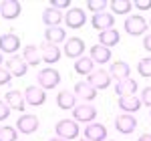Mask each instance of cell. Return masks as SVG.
Here are the masks:
<instances>
[{
	"mask_svg": "<svg viewBox=\"0 0 151 141\" xmlns=\"http://www.w3.org/2000/svg\"><path fill=\"white\" fill-rule=\"evenodd\" d=\"M91 24H93L99 32H103V30H111V28L115 26V16L109 14V12H99V14H93Z\"/></svg>",
	"mask_w": 151,
	"mask_h": 141,
	"instance_id": "7c38bea8",
	"label": "cell"
},
{
	"mask_svg": "<svg viewBox=\"0 0 151 141\" xmlns=\"http://www.w3.org/2000/svg\"><path fill=\"white\" fill-rule=\"evenodd\" d=\"M95 70V63L91 57H81V59L75 60V73H79V75H91Z\"/></svg>",
	"mask_w": 151,
	"mask_h": 141,
	"instance_id": "83f0119b",
	"label": "cell"
},
{
	"mask_svg": "<svg viewBox=\"0 0 151 141\" xmlns=\"http://www.w3.org/2000/svg\"><path fill=\"white\" fill-rule=\"evenodd\" d=\"M10 79H12V75L8 73V69L0 67V85H10Z\"/></svg>",
	"mask_w": 151,
	"mask_h": 141,
	"instance_id": "d590c367",
	"label": "cell"
},
{
	"mask_svg": "<svg viewBox=\"0 0 151 141\" xmlns=\"http://www.w3.org/2000/svg\"><path fill=\"white\" fill-rule=\"evenodd\" d=\"M18 48H20V38H18V35L6 32V35L0 36V50H2V55H4V53L14 55Z\"/></svg>",
	"mask_w": 151,
	"mask_h": 141,
	"instance_id": "5bb4252c",
	"label": "cell"
},
{
	"mask_svg": "<svg viewBox=\"0 0 151 141\" xmlns=\"http://www.w3.org/2000/svg\"><path fill=\"white\" fill-rule=\"evenodd\" d=\"M2 59H4V55H2V53H0V65H2Z\"/></svg>",
	"mask_w": 151,
	"mask_h": 141,
	"instance_id": "60d3db41",
	"label": "cell"
},
{
	"mask_svg": "<svg viewBox=\"0 0 151 141\" xmlns=\"http://www.w3.org/2000/svg\"><path fill=\"white\" fill-rule=\"evenodd\" d=\"M137 81L135 79H125V81H119L115 83V93L119 95V97H133V95L137 93Z\"/></svg>",
	"mask_w": 151,
	"mask_h": 141,
	"instance_id": "d6986e66",
	"label": "cell"
},
{
	"mask_svg": "<svg viewBox=\"0 0 151 141\" xmlns=\"http://www.w3.org/2000/svg\"><path fill=\"white\" fill-rule=\"evenodd\" d=\"M111 10L113 14H129L133 8V2L131 0H111Z\"/></svg>",
	"mask_w": 151,
	"mask_h": 141,
	"instance_id": "f1b7e54d",
	"label": "cell"
},
{
	"mask_svg": "<svg viewBox=\"0 0 151 141\" xmlns=\"http://www.w3.org/2000/svg\"><path fill=\"white\" fill-rule=\"evenodd\" d=\"M149 117H151V113H149Z\"/></svg>",
	"mask_w": 151,
	"mask_h": 141,
	"instance_id": "7bdbcfd3",
	"label": "cell"
},
{
	"mask_svg": "<svg viewBox=\"0 0 151 141\" xmlns=\"http://www.w3.org/2000/svg\"><path fill=\"white\" fill-rule=\"evenodd\" d=\"M119 40H121V35H119V30H115V28L99 32V45H103V47H107V48L119 45Z\"/></svg>",
	"mask_w": 151,
	"mask_h": 141,
	"instance_id": "4316f807",
	"label": "cell"
},
{
	"mask_svg": "<svg viewBox=\"0 0 151 141\" xmlns=\"http://www.w3.org/2000/svg\"><path fill=\"white\" fill-rule=\"evenodd\" d=\"M24 101H26L28 105H32V107L45 105V101H47V91L40 89L38 85H30V87H26V91H24Z\"/></svg>",
	"mask_w": 151,
	"mask_h": 141,
	"instance_id": "ba28073f",
	"label": "cell"
},
{
	"mask_svg": "<svg viewBox=\"0 0 151 141\" xmlns=\"http://www.w3.org/2000/svg\"><path fill=\"white\" fill-rule=\"evenodd\" d=\"M107 127L101 123H89L87 129H85V139L89 141H105L107 139Z\"/></svg>",
	"mask_w": 151,
	"mask_h": 141,
	"instance_id": "ac0fdd59",
	"label": "cell"
},
{
	"mask_svg": "<svg viewBox=\"0 0 151 141\" xmlns=\"http://www.w3.org/2000/svg\"><path fill=\"white\" fill-rule=\"evenodd\" d=\"M20 12H22V4H20L18 0H4V2H0V14H2V18H6V20L18 18Z\"/></svg>",
	"mask_w": 151,
	"mask_h": 141,
	"instance_id": "30bf717a",
	"label": "cell"
},
{
	"mask_svg": "<svg viewBox=\"0 0 151 141\" xmlns=\"http://www.w3.org/2000/svg\"><path fill=\"white\" fill-rule=\"evenodd\" d=\"M40 57H42V60L47 63V65H55V63H58V59H60V48L57 47V45H50V42H42L40 45Z\"/></svg>",
	"mask_w": 151,
	"mask_h": 141,
	"instance_id": "9a60e30c",
	"label": "cell"
},
{
	"mask_svg": "<svg viewBox=\"0 0 151 141\" xmlns=\"http://www.w3.org/2000/svg\"><path fill=\"white\" fill-rule=\"evenodd\" d=\"M79 133H81V129H79V123L73 119H60L57 125H55V135L57 137H63V139H77L79 137Z\"/></svg>",
	"mask_w": 151,
	"mask_h": 141,
	"instance_id": "6da1fadb",
	"label": "cell"
},
{
	"mask_svg": "<svg viewBox=\"0 0 151 141\" xmlns=\"http://www.w3.org/2000/svg\"><path fill=\"white\" fill-rule=\"evenodd\" d=\"M85 22H87V14L79 6H70L67 10V14H65V24L69 26L70 30H77V28L85 26Z\"/></svg>",
	"mask_w": 151,
	"mask_h": 141,
	"instance_id": "5b68a950",
	"label": "cell"
},
{
	"mask_svg": "<svg viewBox=\"0 0 151 141\" xmlns=\"http://www.w3.org/2000/svg\"><path fill=\"white\" fill-rule=\"evenodd\" d=\"M89 57L93 59V63H99V65H105L111 60V48L103 47V45H95L89 50Z\"/></svg>",
	"mask_w": 151,
	"mask_h": 141,
	"instance_id": "cb8c5ba5",
	"label": "cell"
},
{
	"mask_svg": "<svg viewBox=\"0 0 151 141\" xmlns=\"http://www.w3.org/2000/svg\"><path fill=\"white\" fill-rule=\"evenodd\" d=\"M135 6L139 10H149L151 8V0H135Z\"/></svg>",
	"mask_w": 151,
	"mask_h": 141,
	"instance_id": "8d00e7d4",
	"label": "cell"
},
{
	"mask_svg": "<svg viewBox=\"0 0 151 141\" xmlns=\"http://www.w3.org/2000/svg\"><path fill=\"white\" fill-rule=\"evenodd\" d=\"M79 141H89V139H85V137H83V139H79Z\"/></svg>",
	"mask_w": 151,
	"mask_h": 141,
	"instance_id": "b9f144b4",
	"label": "cell"
},
{
	"mask_svg": "<svg viewBox=\"0 0 151 141\" xmlns=\"http://www.w3.org/2000/svg\"><path fill=\"white\" fill-rule=\"evenodd\" d=\"M137 141H151V133H145V135H141Z\"/></svg>",
	"mask_w": 151,
	"mask_h": 141,
	"instance_id": "f35d334b",
	"label": "cell"
},
{
	"mask_svg": "<svg viewBox=\"0 0 151 141\" xmlns=\"http://www.w3.org/2000/svg\"><path fill=\"white\" fill-rule=\"evenodd\" d=\"M0 141H18V129L10 125L0 127Z\"/></svg>",
	"mask_w": 151,
	"mask_h": 141,
	"instance_id": "f546056e",
	"label": "cell"
},
{
	"mask_svg": "<svg viewBox=\"0 0 151 141\" xmlns=\"http://www.w3.org/2000/svg\"><path fill=\"white\" fill-rule=\"evenodd\" d=\"M48 141H67V139H63V137H57V135H55L52 139H48Z\"/></svg>",
	"mask_w": 151,
	"mask_h": 141,
	"instance_id": "ab89813d",
	"label": "cell"
},
{
	"mask_svg": "<svg viewBox=\"0 0 151 141\" xmlns=\"http://www.w3.org/2000/svg\"><path fill=\"white\" fill-rule=\"evenodd\" d=\"M65 55L69 57V59H81V57H85V42H83V38H79V36H70V38H67V42H65Z\"/></svg>",
	"mask_w": 151,
	"mask_h": 141,
	"instance_id": "8992f818",
	"label": "cell"
},
{
	"mask_svg": "<svg viewBox=\"0 0 151 141\" xmlns=\"http://www.w3.org/2000/svg\"><path fill=\"white\" fill-rule=\"evenodd\" d=\"M73 93L77 95V99H83L85 103H91L95 97H97V89H95L93 85H89L87 81H81L75 85V91Z\"/></svg>",
	"mask_w": 151,
	"mask_h": 141,
	"instance_id": "2e32d148",
	"label": "cell"
},
{
	"mask_svg": "<svg viewBox=\"0 0 151 141\" xmlns=\"http://www.w3.org/2000/svg\"><path fill=\"white\" fill-rule=\"evenodd\" d=\"M73 117H75L77 123L89 125V123H95V119H97V109L91 103H81V105H77L73 109Z\"/></svg>",
	"mask_w": 151,
	"mask_h": 141,
	"instance_id": "277c9868",
	"label": "cell"
},
{
	"mask_svg": "<svg viewBox=\"0 0 151 141\" xmlns=\"http://www.w3.org/2000/svg\"><path fill=\"white\" fill-rule=\"evenodd\" d=\"M38 117L36 115H20L18 117V121H16V129L20 131V133H24V135H30V133H35L36 129H38Z\"/></svg>",
	"mask_w": 151,
	"mask_h": 141,
	"instance_id": "8fae6325",
	"label": "cell"
},
{
	"mask_svg": "<svg viewBox=\"0 0 151 141\" xmlns=\"http://www.w3.org/2000/svg\"><path fill=\"white\" fill-rule=\"evenodd\" d=\"M65 20V14L60 10H57V8H45L42 10V22L47 24V28H50V26H60V22Z\"/></svg>",
	"mask_w": 151,
	"mask_h": 141,
	"instance_id": "603a6c76",
	"label": "cell"
},
{
	"mask_svg": "<svg viewBox=\"0 0 151 141\" xmlns=\"http://www.w3.org/2000/svg\"><path fill=\"white\" fill-rule=\"evenodd\" d=\"M141 99H137L135 95L133 97H119V109L123 113H137L141 109Z\"/></svg>",
	"mask_w": 151,
	"mask_h": 141,
	"instance_id": "d4e9b609",
	"label": "cell"
},
{
	"mask_svg": "<svg viewBox=\"0 0 151 141\" xmlns=\"http://www.w3.org/2000/svg\"><path fill=\"white\" fill-rule=\"evenodd\" d=\"M45 42H50V45H60V42H67V32L63 26H50L45 30Z\"/></svg>",
	"mask_w": 151,
	"mask_h": 141,
	"instance_id": "ffe728a7",
	"label": "cell"
},
{
	"mask_svg": "<svg viewBox=\"0 0 151 141\" xmlns=\"http://www.w3.org/2000/svg\"><path fill=\"white\" fill-rule=\"evenodd\" d=\"M107 4H109V2H105V0H89V2H87V8L93 12V14H99V12H105Z\"/></svg>",
	"mask_w": 151,
	"mask_h": 141,
	"instance_id": "1f68e13d",
	"label": "cell"
},
{
	"mask_svg": "<svg viewBox=\"0 0 151 141\" xmlns=\"http://www.w3.org/2000/svg\"><path fill=\"white\" fill-rule=\"evenodd\" d=\"M137 73H139L141 77H151V57L141 59L137 63Z\"/></svg>",
	"mask_w": 151,
	"mask_h": 141,
	"instance_id": "4dcf8cb0",
	"label": "cell"
},
{
	"mask_svg": "<svg viewBox=\"0 0 151 141\" xmlns=\"http://www.w3.org/2000/svg\"><path fill=\"white\" fill-rule=\"evenodd\" d=\"M4 99H6V105L10 107V109H14V111H20L22 113L24 107H26V101H24V95L20 93V91H8V93L4 95Z\"/></svg>",
	"mask_w": 151,
	"mask_h": 141,
	"instance_id": "7402d4cb",
	"label": "cell"
},
{
	"mask_svg": "<svg viewBox=\"0 0 151 141\" xmlns=\"http://www.w3.org/2000/svg\"><path fill=\"white\" fill-rule=\"evenodd\" d=\"M111 81H113V79H111L109 70H103V69L93 70V73L87 77V83H89V85H93L97 91H99V89H101V91H103V89H107V87L111 85Z\"/></svg>",
	"mask_w": 151,
	"mask_h": 141,
	"instance_id": "9c48e42d",
	"label": "cell"
},
{
	"mask_svg": "<svg viewBox=\"0 0 151 141\" xmlns=\"http://www.w3.org/2000/svg\"><path fill=\"white\" fill-rule=\"evenodd\" d=\"M143 48L151 53V35H145V36H143Z\"/></svg>",
	"mask_w": 151,
	"mask_h": 141,
	"instance_id": "74e56055",
	"label": "cell"
},
{
	"mask_svg": "<svg viewBox=\"0 0 151 141\" xmlns=\"http://www.w3.org/2000/svg\"><path fill=\"white\" fill-rule=\"evenodd\" d=\"M147 20L141 16V14H131L129 18H125V22H123V28H125V32L131 36H141L145 35V30H147Z\"/></svg>",
	"mask_w": 151,
	"mask_h": 141,
	"instance_id": "7a4b0ae2",
	"label": "cell"
},
{
	"mask_svg": "<svg viewBox=\"0 0 151 141\" xmlns=\"http://www.w3.org/2000/svg\"><path fill=\"white\" fill-rule=\"evenodd\" d=\"M6 69H8V73L12 77H24L26 70H28V65H26V60L22 57H10L6 60Z\"/></svg>",
	"mask_w": 151,
	"mask_h": 141,
	"instance_id": "e0dca14e",
	"label": "cell"
},
{
	"mask_svg": "<svg viewBox=\"0 0 151 141\" xmlns=\"http://www.w3.org/2000/svg\"><path fill=\"white\" fill-rule=\"evenodd\" d=\"M57 105L60 107V109H65V111H70V109H75L77 107V95L70 93V91H60V93L57 95Z\"/></svg>",
	"mask_w": 151,
	"mask_h": 141,
	"instance_id": "484cf974",
	"label": "cell"
},
{
	"mask_svg": "<svg viewBox=\"0 0 151 141\" xmlns=\"http://www.w3.org/2000/svg\"><path fill=\"white\" fill-rule=\"evenodd\" d=\"M50 8H57V10H69V8H70V0H50Z\"/></svg>",
	"mask_w": 151,
	"mask_h": 141,
	"instance_id": "d6a6232c",
	"label": "cell"
},
{
	"mask_svg": "<svg viewBox=\"0 0 151 141\" xmlns=\"http://www.w3.org/2000/svg\"><path fill=\"white\" fill-rule=\"evenodd\" d=\"M115 129L123 135H129L137 129V119L133 117L131 113H121L115 117Z\"/></svg>",
	"mask_w": 151,
	"mask_h": 141,
	"instance_id": "52a82bcc",
	"label": "cell"
},
{
	"mask_svg": "<svg viewBox=\"0 0 151 141\" xmlns=\"http://www.w3.org/2000/svg\"><path fill=\"white\" fill-rule=\"evenodd\" d=\"M36 81H38V87L45 89V91L55 89V87H58V83H60V73L55 70V69H50V67H47V69L38 70Z\"/></svg>",
	"mask_w": 151,
	"mask_h": 141,
	"instance_id": "3957f363",
	"label": "cell"
},
{
	"mask_svg": "<svg viewBox=\"0 0 151 141\" xmlns=\"http://www.w3.org/2000/svg\"><path fill=\"white\" fill-rule=\"evenodd\" d=\"M109 75H111V79H115L117 83L125 81V79H129V75H131V67H129L125 60H115V63H111V67H109Z\"/></svg>",
	"mask_w": 151,
	"mask_h": 141,
	"instance_id": "4fadbf2b",
	"label": "cell"
},
{
	"mask_svg": "<svg viewBox=\"0 0 151 141\" xmlns=\"http://www.w3.org/2000/svg\"><path fill=\"white\" fill-rule=\"evenodd\" d=\"M141 103L151 109V87H147V89L141 91Z\"/></svg>",
	"mask_w": 151,
	"mask_h": 141,
	"instance_id": "e575fe53",
	"label": "cell"
},
{
	"mask_svg": "<svg viewBox=\"0 0 151 141\" xmlns=\"http://www.w3.org/2000/svg\"><path fill=\"white\" fill-rule=\"evenodd\" d=\"M10 107L6 105V101H0V121H6V119L10 117Z\"/></svg>",
	"mask_w": 151,
	"mask_h": 141,
	"instance_id": "836d02e7",
	"label": "cell"
},
{
	"mask_svg": "<svg viewBox=\"0 0 151 141\" xmlns=\"http://www.w3.org/2000/svg\"><path fill=\"white\" fill-rule=\"evenodd\" d=\"M22 59L26 60L28 67H38L42 63V57H40V48L35 47V45H26L22 48Z\"/></svg>",
	"mask_w": 151,
	"mask_h": 141,
	"instance_id": "44dd1931",
	"label": "cell"
}]
</instances>
